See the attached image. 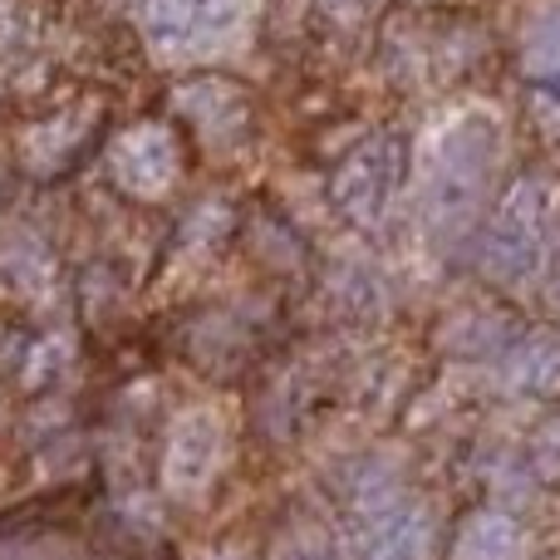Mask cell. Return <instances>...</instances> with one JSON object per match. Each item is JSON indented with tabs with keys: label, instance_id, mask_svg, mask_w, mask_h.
Segmentation results:
<instances>
[{
	"label": "cell",
	"instance_id": "cell-4",
	"mask_svg": "<svg viewBox=\"0 0 560 560\" xmlns=\"http://www.w3.org/2000/svg\"><path fill=\"white\" fill-rule=\"evenodd\" d=\"M408 173V153L394 133H378L369 143H359L354 153L339 163L335 173V207L354 226H378L394 207L398 187Z\"/></svg>",
	"mask_w": 560,
	"mask_h": 560
},
{
	"label": "cell",
	"instance_id": "cell-12",
	"mask_svg": "<svg viewBox=\"0 0 560 560\" xmlns=\"http://www.w3.org/2000/svg\"><path fill=\"white\" fill-rule=\"evenodd\" d=\"M536 472L551 477V482H560V423L546 428L541 443H536Z\"/></svg>",
	"mask_w": 560,
	"mask_h": 560
},
{
	"label": "cell",
	"instance_id": "cell-10",
	"mask_svg": "<svg viewBox=\"0 0 560 560\" xmlns=\"http://www.w3.org/2000/svg\"><path fill=\"white\" fill-rule=\"evenodd\" d=\"M177 108H183L212 143L232 138L236 128L246 124V98H242V89H232V84H192L177 94Z\"/></svg>",
	"mask_w": 560,
	"mask_h": 560
},
{
	"label": "cell",
	"instance_id": "cell-14",
	"mask_svg": "<svg viewBox=\"0 0 560 560\" xmlns=\"http://www.w3.org/2000/svg\"><path fill=\"white\" fill-rule=\"evenodd\" d=\"M325 5L335 10V15H349V20H354V15H364V10L374 5V0H325Z\"/></svg>",
	"mask_w": 560,
	"mask_h": 560
},
{
	"label": "cell",
	"instance_id": "cell-2",
	"mask_svg": "<svg viewBox=\"0 0 560 560\" xmlns=\"http://www.w3.org/2000/svg\"><path fill=\"white\" fill-rule=\"evenodd\" d=\"M560 197L546 177H522L512 192L502 197L492 226L482 236V271L502 285H526L546 266L556 236Z\"/></svg>",
	"mask_w": 560,
	"mask_h": 560
},
{
	"label": "cell",
	"instance_id": "cell-15",
	"mask_svg": "<svg viewBox=\"0 0 560 560\" xmlns=\"http://www.w3.org/2000/svg\"><path fill=\"white\" fill-rule=\"evenodd\" d=\"M212 560H236V556H212Z\"/></svg>",
	"mask_w": 560,
	"mask_h": 560
},
{
	"label": "cell",
	"instance_id": "cell-9",
	"mask_svg": "<svg viewBox=\"0 0 560 560\" xmlns=\"http://www.w3.org/2000/svg\"><path fill=\"white\" fill-rule=\"evenodd\" d=\"M453 560H526V532L506 512H477L457 532Z\"/></svg>",
	"mask_w": 560,
	"mask_h": 560
},
{
	"label": "cell",
	"instance_id": "cell-3",
	"mask_svg": "<svg viewBox=\"0 0 560 560\" xmlns=\"http://www.w3.org/2000/svg\"><path fill=\"white\" fill-rule=\"evenodd\" d=\"M242 0H143V39L158 59H202L242 30Z\"/></svg>",
	"mask_w": 560,
	"mask_h": 560
},
{
	"label": "cell",
	"instance_id": "cell-11",
	"mask_svg": "<svg viewBox=\"0 0 560 560\" xmlns=\"http://www.w3.org/2000/svg\"><path fill=\"white\" fill-rule=\"evenodd\" d=\"M522 65H526V79H536V84H560V10H546L526 30Z\"/></svg>",
	"mask_w": 560,
	"mask_h": 560
},
{
	"label": "cell",
	"instance_id": "cell-8",
	"mask_svg": "<svg viewBox=\"0 0 560 560\" xmlns=\"http://www.w3.org/2000/svg\"><path fill=\"white\" fill-rule=\"evenodd\" d=\"M506 388L522 398H546L560 388V339L556 335H532L522 345H512L502 364Z\"/></svg>",
	"mask_w": 560,
	"mask_h": 560
},
{
	"label": "cell",
	"instance_id": "cell-1",
	"mask_svg": "<svg viewBox=\"0 0 560 560\" xmlns=\"http://www.w3.org/2000/svg\"><path fill=\"white\" fill-rule=\"evenodd\" d=\"M497 163H502V124L482 108L457 114L433 138L423 177V222L438 242H457L477 222Z\"/></svg>",
	"mask_w": 560,
	"mask_h": 560
},
{
	"label": "cell",
	"instance_id": "cell-5",
	"mask_svg": "<svg viewBox=\"0 0 560 560\" xmlns=\"http://www.w3.org/2000/svg\"><path fill=\"white\" fill-rule=\"evenodd\" d=\"M433 536H438L433 512L394 497V502H384V506L359 512L345 551H349V560H428L433 556Z\"/></svg>",
	"mask_w": 560,
	"mask_h": 560
},
{
	"label": "cell",
	"instance_id": "cell-6",
	"mask_svg": "<svg viewBox=\"0 0 560 560\" xmlns=\"http://www.w3.org/2000/svg\"><path fill=\"white\" fill-rule=\"evenodd\" d=\"M226 453V423L217 408H187L173 423L163 457V482L173 497H202Z\"/></svg>",
	"mask_w": 560,
	"mask_h": 560
},
{
	"label": "cell",
	"instance_id": "cell-7",
	"mask_svg": "<svg viewBox=\"0 0 560 560\" xmlns=\"http://www.w3.org/2000/svg\"><path fill=\"white\" fill-rule=\"evenodd\" d=\"M177 167H183V153H177L173 128L163 124H133L108 143V177L128 197H163L177 183Z\"/></svg>",
	"mask_w": 560,
	"mask_h": 560
},
{
	"label": "cell",
	"instance_id": "cell-13",
	"mask_svg": "<svg viewBox=\"0 0 560 560\" xmlns=\"http://www.w3.org/2000/svg\"><path fill=\"white\" fill-rule=\"evenodd\" d=\"M280 560H335V556H329V546H319V541H310V536H300V541H290L285 551H280Z\"/></svg>",
	"mask_w": 560,
	"mask_h": 560
}]
</instances>
